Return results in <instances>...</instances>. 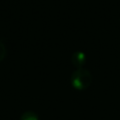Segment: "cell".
<instances>
[{
    "instance_id": "obj_1",
    "label": "cell",
    "mask_w": 120,
    "mask_h": 120,
    "mask_svg": "<svg viewBox=\"0 0 120 120\" xmlns=\"http://www.w3.org/2000/svg\"><path fill=\"white\" fill-rule=\"evenodd\" d=\"M70 82L73 88L77 90H85L87 89L92 82V75L89 70L79 68L75 69L70 77Z\"/></svg>"
},
{
    "instance_id": "obj_2",
    "label": "cell",
    "mask_w": 120,
    "mask_h": 120,
    "mask_svg": "<svg viewBox=\"0 0 120 120\" xmlns=\"http://www.w3.org/2000/svg\"><path fill=\"white\" fill-rule=\"evenodd\" d=\"M71 62L77 68H82L86 62V54L82 51H76L71 55Z\"/></svg>"
},
{
    "instance_id": "obj_3",
    "label": "cell",
    "mask_w": 120,
    "mask_h": 120,
    "mask_svg": "<svg viewBox=\"0 0 120 120\" xmlns=\"http://www.w3.org/2000/svg\"><path fill=\"white\" fill-rule=\"evenodd\" d=\"M20 120H39V119L36 112L32 111H27V112H24L21 115Z\"/></svg>"
},
{
    "instance_id": "obj_4",
    "label": "cell",
    "mask_w": 120,
    "mask_h": 120,
    "mask_svg": "<svg viewBox=\"0 0 120 120\" xmlns=\"http://www.w3.org/2000/svg\"><path fill=\"white\" fill-rule=\"evenodd\" d=\"M6 53H7L6 46H5V44L2 41H0V62L5 58Z\"/></svg>"
}]
</instances>
